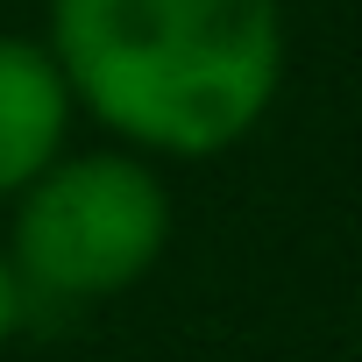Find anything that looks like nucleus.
<instances>
[{
  "label": "nucleus",
  "instance_id": "obj_1",
  "mask_svg": "<svg viewBox=\"0 0 362 362\" xmlns=\"http://www.w3.org/2000/svg\"><path fill=\"white\" fill-rule=\"evenodd\" d=\"M43 50L114 149L206 163L284 93V0H50Z\"/></svg>",
  "mask_w": 362,
  "mask_h": 362
},
{
  "label": "nucleus",
  "instance_id": "obj_2",
  "mask_svg": "<svg viewBox=\"0 0 362 362\" xmlns=\"http://www.w3.org/2000/svg\"><path fill=\"white\" fill-rule=\"evenodd\" d=\"M8 270L36 305H100L135 291L170 249V185L135 149H64L8 206Z\"/></svg>",
  "mask_w": 362,
  "mask_h": 362
},
{
  "label": "nucleus",
  "instance_id": "obj_3",
  "mask_svg": "<svg viewBox=\"0 0 362 362\" xmlns=\"http://www.w3.org/2000/svg\"><path fill=\"white\" fill-rule=\"evenodd\" d=\"M71 121L78 107L43 36H0V206H15L71 149Z\"/></svg>",
  "mask_w": 362,
  "mask_h": 362
},
{
  "label": "nucleus",
  "instance_id": "obj_4",
  "mask_svg": "<svg viewBox=\"0 0 362 362\" xmlns=\"http://www.w3.org/2000/svg\"><path fill=\"white\" fill-rule=\"evenodd\" d=\"M22 320H29V298H22V284L8 270V249H0V355H8V341L22 334Z\"/></svg>",
  "mask_w": 362,
  "mask_h": 362
}]
</instances>
